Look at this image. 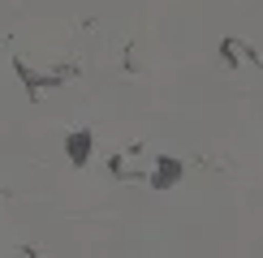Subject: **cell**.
<instances>
[{
  "label": "cell",
  "instance_id": "obj_1",
  "mask_svg": "<svg viewBox=\"0 0 263 258\" xmlns=\"http://www.w3.org/2000/svg\"><path fill=\"white\" fill-rule=\"evenodd\" d=\"M65 150H69V159L73 164H86V155H91V134H86V129H73L69 138H65Z\"/></svg>",
  "mask_w": 263,
  "mask_h": 258
},
{
  "label": "cell",
  "instance_id": "obj_2",
  "mask_svg": "<svg viewBox=\"0 0 263 258\" xmlns=\"http://www.w3.org/2000/svg\"><path fill=\"white\" fill-rule=\"evenodd\" d=\"M177 181H181V164L164 155L160 164H156V177H151V185H156V189H168V185H177Z\"/></svg>",
  "mask_w": 263,
  "mask_h": 258
}]
</instances>
